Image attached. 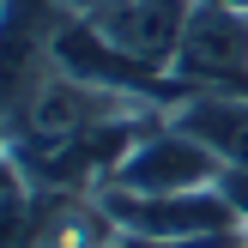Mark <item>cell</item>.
I'll use <instances>...</instances> for the list:
<instances>
[{
	"label": "cell",
	"mask_w": 248,
	"mask_h": 248,
	"mask_svg": "<svg viewBox=\"0 0 248 248\" xmlns=\"http://www.w3.org/2000/svg\"><path fill=\"white\" fill-rule=\"evenodd\" d=\"M194 6H200V0H121V6H109V12H91V24L127 61H140V67H152V73H170L182 36H188Z\"/></svg>",
	"instance_id": "obj_4"
},
{
	"label": "cell",
	"mask_w": 248,
	"mask_h": 248,
	"mask_svg": "<svg viewBox=\"0 0 248 248\" xmlns=\"http://www.w3.org/2000/svg\"><path fill=\"white\" fill-rule=\"evenodd\" d=\"M218 176H224V157H218L200 133L164 121V127H152L127 157H121V170L103 182V188H127V194H188V188H218Z\"/></svg>",
	"instance_id": "obj_3"
},
{
	"label": "cell",
	"mask_w": 248,
	"mask_h": 248,
	"mask_svg": "<svg viewBox=\"0 0 248 248\" xmlns=\"http://www.w3.org/2000/svg\"><path fill=\"white\" fill-rule=\"evenodd\" d=\"M170 121L200 133L224 170H248V91H194L170 109Z\"/></svg>",
	"instance_id": "obj_5"
},
{
	"label": "cell",
	"mask_w": 248,
	"mask_h": 248,
	"mask_svg": "<svg viewBox=\"0 0 248 248\" xmlns=\"http://www.w3.org/2000/svg\"><path fill=\"white\" fill-rule=\"evenodd\" d=\"M67 12H79V18H91V12H109V6H121V0H61Z\"/></svg>",
	"instance_id": "obj_6"
},
{
	"label": "cell",
	"mask_w": 248,
	"mask_h": 248,
	"mask_svg": "<svg viewBox=\"0 0 248 248\" xmlns=\"http://www.w3.org/2000/svg\"><path fill=\"white\" fill-rule=\"evenodd\" d=\"M170 73L188 91H248V6L200 0Z\"/></svg>",
	"instance_id": "obj_2"
},
{
	"label": "cell",
	"mask_w": 248,
	"mask_h": 248,
	"mask_svg": "<svg viewBox=\"0 0 248 248\" xmlns=\"http://www.w3.org/2000/svg\"><path fill=\"white\" fill-rule=\"evenodd\" d=\"M67 18L61 0H0V127L55 73V36Z\"/></svg>",
	"instance_id": "obj_1"
}]
</instances>
